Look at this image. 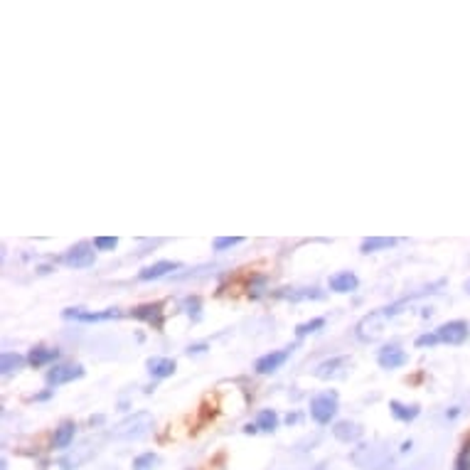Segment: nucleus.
I'll return each instance as SVG.
<instances>
[{
    "label": "nucleus",
    "mask_w": 470,
    "mask_h": 470,
    "mask_svg": "<svg viewBox=\"0 0 470 470\" xmlns=\"http://www.w3.org/2000/svg\"><path fill=\"white\" fill-rule=\"evenodd\" d=\"M148 429H153V416L148 412H138L133 413L131 419L121 422L116 426L114 436L119 438H141L146 436Z\"/></svg>",
    "instance_id": "f257e3e1"
},
{
    "label": "nucleus",
    "mask_w": 470,
    "mask_h": 470,
    "mask_svg": "<svg viewBox=\"0 0 470 470\" xmlns=\"http://www.w3.org/2000/svg\"><path fill=\"white\" fill-rule=\"evenodd\" d=\"M338 413V394L335 392H325V394H318L313 402H310V416L316 419L318 423H330Z\"/></svg>",
    "instance_id": "f03ea898"
},
{
    "label": "nucleus",
    "mask_w": 470,
    "mask_h": 470,
    "mask_svg": "<svg viewBox=\"0 0 470 470\" xmlns=\"http://www.w3.org/2000/svg\"><path fill=\"white\" fill-rule=\"evenodd\" d=\"M384 320H387V318L381 316V310L365 316L360 323H357V338H360L362 342L377 340V338L381 335V328H384Z\"/></svg>",
    "instance_id": "7ed1b4c3"
},
{
    "label": "nucleus",
    "mask_w": 470,
    "mask_h": 470,
    "mask_svg": "<svg viewBox=\"0 0 470 470\" xmlns=\"http://www.w3.org/2000/svg\"><path fill=\"white\" fill-rule=\"evenodd\" d=\"M468 323L465 320H451V323L441 325L436 330L438 342H448V345H461L468 338Z\"/></svg>",
    "instance_id": "20e7f679"
},
{
    "label": "nucleus",
    "mask_w": 470,
    "mask_h": 470,
    "mask_svg": "<svg viewBox=\"0 0 470 470\" xmlns=\"http://www.w3.org/2000/svg\"><path fill=\"white\" fill-rule=\"evenodd\" d=\"M84 377V367L79 365H57L52 367L47 372V384L49 387H59V384H67V381H74Z\"/></svg>",
    "instance_id": "39448f33"
},
{
    "label": "nucleus",
    "mask_w": 470,
    "mask_h": 470,
    "mask_svg": "<svg viewBox=\"0 0 470 470\" xmlns=\"http://www.w3.org/2000/svg\"><path fill=\"white\" fill-rule=\"evenodd\" d=\"M350 370V357H333V360H325L316 367L318 380H338Z\"/></svg>",
    "instance_id": "423d86ee"
},
{
    "label": "nucleus",
    "mask_w": 470,
    "mask_h": 470,
    "mask_svg": "<svg viewBox=\"0 0 470 470\" xmlns=\"http://www.w3.org/2000/svg\"><path fill=\"white\" fill-rule=\"evenodd\" d=\"M67 266L72 268H89L94 264V249H91L89 244H77L74 249L65 254V259H62Z\"/></svg>",
    "instance_id": "0eeeda50"
},
{
    "label": "nucleus",
    "mask_w": 470,
    "mask_h": 470,
    "mask_svg": "<svg viewBox=\"0 0 470 470\" xmlns=\"http://www.w3.org/2000/svg\"><path fill=\"white\" fill-rule=\"evenodd\" d=\"M131 318L151 323L155 330H162V303H146V306H138L131 310Z\"/></svg>",
    "instance_id": "6e6552de"
},
{
    "label": "nucleus",
    "mask_w": 470,
    "mask_h": 470,
    "mask_svg": "<svg viewBox=\"0 0 470 470\" xmlns=\"http://www.w3.org/2000/svg\"><path fill=\"white\" fill-rule=\"evenodd\" d=\"M377 362H380L381 370H397V367H404L409 362V355L402 348H397V345H390V348L380 350Z\"/></svg>",
    "instance_id": "1a4fd4ad"
},
{
    "label": "nucleus",
    "mask_w": 470,
    "mask_h": 470,
    "mask_svg": "<svg viewBox=\"0 0 470 470\" xmlns=\"http://www.w3.org/2000/svg\"><path fill=\"white\" fill-rule=\"evenodd\" d=\"M65 318L69 320H81V323H101V320H111V318H119L121 313L119 310H101V313H89V310H81V308H67L62 313Z\"/></svg>",
    "instance_id": "9d476101"
},
{
    "label": "nucleus",
    "mask_w": 470,
    "mask_h": 470,
    "mask_svg": "<svg viewBox=\"0 0 470 470\" xmlns=\"http://www.w3.org/2000/svg\"><path fill=\"white\" fill-rule=\"evenodd\" d=\"M288 355H291V348L278 350V352H268V355L259 357V360H256V372L259 374L276 372V370H278V367L284 365L286 360H288Z\"/></svg>",
    "instance_id": "9b49d317"
},
{
    "label": "nucleus",
    "mask_w": 470,
    "mask_h": 470,
    "mask_svg": "<svg viewBox=\"0 0 470 470\" xmlns=\"http://www.w3.org/2000/svg\"><path fill=\"white\" fill-rule=\"evenodd\" d=\"M178 261H158L153 266L143 268V271L138 274V278H141V281H153V278H162V276H168L171 271H178Z\"/></svg>",
    "instance_id": "f8f14e48"
},
{
    "label": "nucleus",
    "mask_w": 470,
    "mask_h": 470,
    "mask_svg": "<svg viewBox=\"0 0 470 470\" xmlns=\"http://www.w3.org/2000/svg\"><path fill=\"white\" fill-rule=\"evenodd\" d=\"M357 286H360V281L352 271H340V274L330 276V291L335 293H352Z\"/></svg>",
    "instance_id": "ddd939ff"
},
{
    "label": "nucleus",
    "mask_w": 470,
    "mask_h": 470,
    "mask_svg": "<svg viewBox=\"0 0 470 470\" xmlns=\"http://www.w3.org/2000/svg\"><path fill=\"white\" fill-rule=\"evenodd\" d=\"M148 372L153 374L155 380H165V377H171L175 372V360H171V357H153V360H148Z\"/></svg>",
    "instance_id": "4468645a"
},
{
    "label": "nucleus",
    "mask_w": 470,
    "mask_h": 470,
    "mask_svg": "<svg viewBox=\"0 0 470 470\" xmlns=\"http://www.w3.org/2000/svg\"><path fill=\"white\" fill-rule=\"evenodd\" d=\"M276 298H286V300H320L325 298L323 291L318 288H298V291H291V288H281V291H274Z\"/></svg>",
    "instance_id": "2eb2a0df"
},
{
    "label": "nucleus",
    "mask_w": 470,
    "mask_h": 470,
    "mask_svg": "<svg viewBox=\"0 0 470 470\" xmlns=\"http://www.w3.org/2000/svg\"><path fill=\"white\" fill-rule=\"evenodd\" d=\"M57 357H59V350L35 348V350H30V355H27V362H30L35 370H40V367L49 365V362H55Z\"/></svg>",
    "instance_id": "dca6fc26"
},
{
    "label": "nucleus",
    "mask_w": 470,
    "mask_h": 470,
    "mask_svg": "<svg viewBox=\"0 0 470 470\" xmlns=\"http://www.w3.org/2000/svg\"><path fill=\"white\" fill-rule=\"evenodd\" d=\"M74 431H77L74 422L62 423V426L55 431V438H52V448H57V451H65V448H69V444L74 441Z\"/></svg>",
    "instance_id": "f3484780"
},
{
    "label": "nucleus",
    "mask_w": 470,
    "mask_h": 470,
    "mask_svg": "<svg viewBox=\"0 0 470 470\" xmlns=\"http://www.w3.org/2000/svg\"><path fill=\"white\" fill-rule=\"evenodd\" d=\"M390 409H392V413H394V419H399V422H404V423L413 422V419L419 416V412H422V409H419L416 404L406 406V404H402V402H390Z\"/></svg>",
    "instance_id": "a211bd4d"
},
{
    "label": "nucleus",
    "mask_w": 470,
    "mask_h": 470,
    "mask_svg": "<svg viewBox=\"0 0 470 470\" xmlns=\"http://www.w3.org/2000/svg\"><path fill=\"white\" fill-rule=\"evenodd\" d=\"M25 360L23 355H17V352H5L3 355V362H0V370H3V374H13L17 372V370H23L25 367Z\"/></svg>",
    "instance_id": "6ab92c4d"
},
{
    "label": "nucleus",
    "mask_w": 470,
    "mask_h": 470,
    "mask_svg": "<svg viewBox=\"0 0 470 470\" xmlns=\"http://www.w3.org/2000/svg\"><path fill=\"white\" fill-rule=\"evenodd\" d=\"M394 244H397V239H392V236H370L362 242V252H380V249H390Z\"/></svg>",
    "instance_id": "aec40b11"
},
{
    "label": "nucleus",
    "mask_w": 470,
    "mask_h": 470,
    "mask_svg": "<svg viewBox=\"0 0 470 470\" xmlns=\"http://www.w3.org/2000/svg\"><path fill=\"white\" fill-rule=\"evenodd\" d=\"M335 438H340V441H355L362 431H360V426H355V423H350V422H340V423H335V429H333Z\"/></svg>",
    "instance_id": "412c9836"
},
{
    "label": "nucleus",
    "mask_w": 470,
    "mask_h": 470,
    "mask_svg": "<svg viewBox=\"0 0 470 470\" xmlns=\"http://www.w3.org/2000/svg\"><path fill=\"white\" fill-rule=\"evenodd\" d=\"M256 426H259V431H274L278 426V416L271 409H264L256 419Z\"/></svg>",
    "instance_id": "4be33fe9"
},
{
    "label": "nucleus",
    "mask_w": 470,
    "mask_h": 470,
    "mask_svg": "<svg viewBox=\"0 0 470 470\" xmlns=\"http://www.w3.org/2000/svg\"><path fill=\"white\" fill-rule=\"evenodd\" d=\"M158 463H161V458L155 454H143L133 461V470H153Z\"/></svg>",
    "instance_id": "5701e85b"
},
{
    "label": "nucleus",
    "mask_w": 470,
    "mask_h": 470,
    "mask_svg": "<svg viewBox=\"0 0 470 470\" xmlns=\"http://www.w3.org/2000/svg\"><path fill=\"white\" fill-rule=\"evenodd\" d=\"M454 470H470V438H465V444H463L461 451H458Z\"/></svg>",
    "instance_id": "b1692460"
},
{
    "label": "nucleus",
    "mask_w": 470,
    "mask_h": 470,
    "mask_svg": "<svg viewBox=\"0 0 470 470\" xmlns=\"http://www.w3.org/2000/svg\"><path fill=\"white\" fill-rule=\"evenodd\" d=\"M323 325H325L323 318H313V320H310V323H300L298 328H296V335H298V338H303V335L316 333V330H320V328H323Z\"/></svg>",
    "instance_id": "393cba45"
},
{
    "label": "nucleus",
    "mask_w": 470,
    "mask_h": 470,
    "mask_svg": "<svg viewBox=\"0 0 470 470\" xmlns=\"http://www.w3.org/2000/svg\"><path fill=\"white\" fill-rule=\"evenodd\" d=\"M94 246H97L99 252H114L116 246H119V239L116 236H97Z\"/></svg>",
    "instance_id": "a878e982"
},
{
    "label": "nucleus",
    "mask_w": 470,
    "mask_h": 470,
    "mask_svg": "<svg viewBox=\"0 0 470 470\" xmlns=\"http://www.w3.org/2000/svg\"><path fill=\"white\" fill-rule=\"evenodd\" d=\"M264 291H266V276H256V278H252V284H249V296H252V298H259V296H264Z\"/></svg>",
    "instance_id": "bb28decb"
},
{
    "label": "nucleus",
    "mask_w": 470,
    "mask_h": 470,
    "mask_svg": "<svg viewBox=\"0 0 470 470\" xmlns=\"http://www.w3.org/2000/svg\"><path fill=\"white\" fill-rule=\"evenodd\" d=\"M242 242H244L242 236H219V239H214V249L222 252V249H232V246H236V244H242Z\"/></svg>",
    "instance_id": "cd10ccee"
},
{
    "label": "nucleus",
    "mask_w": 470,
    "mask_h": 470,
    "mask_svg": "<svg viewBox=\"0 0 470 470\" xmlns=\"http://www.w3.org/2000/svg\"><path fill=\"white\" fill-rule=\"evenodd\" d=\"M183 308L187 310V316L193 318V320H200V298H185L183 300Z\"/></svg>",
    "instance_id": "c85d7f7f"
},
{
    "label": "nucleus",
    "mask_w": 470,
    "mask_h": 470,
    "mask_svg": "<svg viewBox=\"0 0 470 470\" xmlns=\"http://www.w3.org/2000/svg\"><path fill=\"white\" fill-rule=\"evenodd\" d=\"M438 342V335L436 333H426L422 338H416V348H431V345H436Z\"/></svg>",
    "instance_id": "c756f323"
},
{
    "label": "nucleus",
    "mask_w": 470,
    "mask_h": 470,
    "mask_svg": "<svg viewBox=\"0 0 470 470\" xmlns=\"http://www.w3.org/2000/svg\"><path fill=\"white\" fill-rule=\"evenodd\" d=\"M244 431H246V433H256L259 426H256V423H249V426H244Z\"/></svg>",
    "instance_id": "7c9ffc66"
},
{
    "label": "nucleus",
    "mask_w": 470,
    "mask_h": 470,
    "mask_svg": "<svg viewBox=\"0 0 470 470\" xmlns=\"http://www.w3.org/2000/svg\"><path fill=\"white\" fill-rule=\"evenodd\" d=\"M204 350H207V348H204V345H195V348H190V350H187V352L193 355V352H204Z\"/></svg>",
    "instance_id": "2f4dec72"
}]
</instances>
